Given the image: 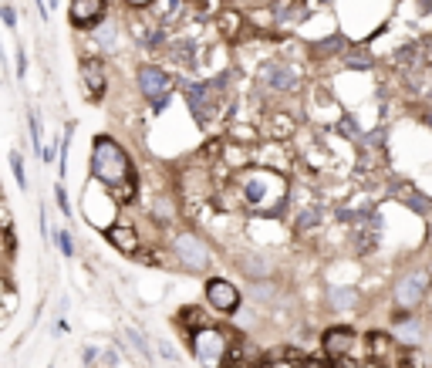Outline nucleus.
Listing matches in <instances>:
<instances>
[{"instance_id": "nucleus-16", "label": "nucleus", "mask_w": 432, "mask_h": 368, "mask_svg": "<svg viewBox=\"0 0 432 368\" xmlns=\"http://www.w3.org/2000/svg\"><path fill=\"white\" fill-rule=\"evenodd\" d=\"M125 338H128V341H132V345H136V352H139L142 358H145V362H149V348H145V338H142L139 331H136V328H125Z\"/></svg>"}, {"instance_id": "nucleus-24", "label": "nucleus", "mask_w": 432, "mask_h": 368, "mask_svg": "<svg viewBox=\"0 0 432 368\" xmlns=\"http://www.w3.org/2000/svg\"><path fill=\"white\" fill-rule=\"evenodd\" d=\"M335 47H341V34H335V37L321 41V44H318V51H321V54H335Z\"/></svg>"}, {"instance_id": "nucleus-26", "label": "nucleus", "mask_w": 432, "mask_h": 368, "mask_svg": "<svg viewBox=\"0 0 432 368\" xmlns=\"http://www.w3.org/2000/svg\"><path fill=\"white\" fill-rule=\"evenodd\" d=\"M98 41H102V44H105V47H115V28H112V24H108L105 31L98 34Z\"/></svg>"}, {"instance_id": "nucleus-17", "label": "nucleus", "mask_w": 432, "mask_h": 368, "mask_svg": "<svg viewBox=\"0 0 432 368\" xmlns=\"http://www.w3.org/2000/svg\"><path fill=\"white\" fill-rule=\"evenodd\" d=\"M11 169H14V176H17V186L28 189V176H24V159H20V153H11Z\"/></svg>"}, {"instance_id": "nucleus-31", "label": "nucleus", "mask_w": 432, "mask_h": 368, "mask_svg": "<svg viewBox=\"0 0 432 368\" xmlns=\"http://www.w3.org/2000/svg\"><path fill=\"white\" fill-rule=\"evenodd\" d=\"M426 125H429V129H432V115H426Z\"/></svg>"}, {"instance_id": "nucleus-6", "label": "nucleus", "mask_w": 432, "mask_h": 368, "mask_svg": "<svg viewBox=\"0 0 432 368\" xmlns=\"http://www.w3.org/2000/svg\"><path fill=\"white\" fill-rule=\"evenodd\" d=\"M432 284V274L426 271V267H419V271H409V274L402 277L399 284H395V304L399 307H416L422 297H426V291H429Z\"/></svg>"}, {"instance_id": "nucleus-22", "label": "nucleus", "mask_w": 432, "mask_h": 368, "mask_svg": "<svg viewBox=\"0 0 432 368\" xmlns=\"http://www.w3.org/2000/svg\"><path fill=\"white\" fill-rule=\"evenodd\" d=\"M28 122H31V138H34V149H37V153H44V149H41V125H37V115H34V112H28Z\"/></svg>"}, {"instance_id": "nucleus-29", "label": "nucleus", "mask_w": 432, "mask_h": 368, "mask_svg": "<svg viewBox=\"0 0 432 368\" xmlns=\"http://www.w3.org/2000/svg\"><path fill=\"white\" fill-rule=\"evenodd\" d=\"M24 68H28V61H24V47H17V78H24Z\"/></svg>"}, {"instance_id": "nucleus-28", "label": "nucleus", "mask_w": 432, "mask_h": 368, "mask_svg": "<svg viewBox=\"0 0 432 368\" xmlns=\"http://www.w3.org/2000/svg\"><path fill=\"white\" fill-rule=\"evenodd\" d=\"M54 196H58V206H61V213H68V196H64L61 186H54Z\"/></svg>"}, {"instance_id": "nucleus-7", "label": "nucleus", "mask_w": 432, "mask_h": 368, "mask_svg": "<svg viewBox=\"0 0 432 368\" xmlns=\"http://www.w3.org/2000/svg\"><path fill=\"white\" fill-rule=\"evenodd\" d=\"M176 257L183 263L186 271H206V263H210V250L203 247L200 237H193V233H179L176 237Z\"/></svg>"}, {"instance_id": "nucleus-32", "label": "nucleus", "mask_w": 432, "mask_h": 368, "mask_svg": "<svg viewBox=\"0 0 432 368\" xmlns=\"http://www.w3.org/2000/svg\"><path fill=\"white\" fill-rule=\"evenodd\" d=\"M419 4H422V7H429V4H432V0H419Z\"/></svg>"}, {"instance_id": "nucleus-21", "label": "nucleus", "mask_w": 432, "mask_h": 368, "mask_svg": "<svg viewBox=\"0 0 432 368\" xmlns=\"http://www.w3.org/2000/svg\"><path fill=\"white\" fill-rule=\"evenodd\" d=\"M368 345L375 355H385L388 352V335H368Z\"/></svg>"}, {"instance_id": "nucleus-3", "label": "nucleus", "mask_w": 432, "mask_h": 368, "mask_svg": "<svg viewBox=\"0 0 432 368\" xmlns=\"http://www.w3.org/2000/svg\"><path fill=\"white\" fill-rule=\"evenodd\" d=\"M220 88H223V78L220 81H196V85H189L186 88V105H189V112L196 115V122L210 125L220 115Z\"/></svg>"}, {"instance_id": "nucleus-15", "label": "nucleus", "mask_w": 432, "mask_h": 368, "mask_svg": "<svg viewBox=\"0 0 432 368\" xmlns=\"http://www.w3.org/2000/svg\"><path fill=\"white\" fill-rule=\"evenodd\" d=\"M399 200H402V203H409V206H412L416 213H429V210H432V203H429V200H422L416 189H409V183H405V189H399Z\"/></svg>"}, {"instance_id": "nucleus-2", "label": "nucleus", "mask_w": 432, "mask_h": 368, "mask_svg": "<svg viewBox=\"0 0 432 368\" xmlns=\"http://www.w3.org/2000/svg\"><path fill=\"white\" fill-rule=\"evenodd\" d=\"M236 189L244 206L257 216H277L287 203V183L280 172H270V169H247L236 179Z\"/></svg>"}, {"instance_id": "nucleus-8", "label": "nucleus", "mask_w": 432, "mask_h": 368, "mask_svg": "<svg viewBox=\"0 0 432 368\" xmlns=\"http://www.w3.org/2000/svg\"><path fill=\"white\" fill-rule=\"evenodd\" d=\"M206 301H210L216 311H223V314H233V311L240 307V291L233 287L230 280H223V277H213V280H206Z\"/></svg>"}, {"instance_id": "nucleus-18", "label": "nucleus", "mask_w": 432, "mask_h": 368, "mask_svg": "<svg viewBox=\"0 0 432 368\" xmlns=\"http://www.w3.org/2000/svg\"><path fill=\"white\" fill-rule=\"evenodd\" d=\"M371 54H365V51H352L348 54V68H371Z\"/></svg>"}, {"instance_id": "nucleus-19", "label": "nucleus", "mask_w": 432, "mask_h": 368, "mask_svg": "<svg viewBox=\"0 0 432 368\" xmlns=\"http://www.w3.org/2000/svg\"><path fill=\"white\" fill-rule=\"evenodd\" d=\"M331 304H335V307L355 304V291H331Z\"/></svg>"}, {"instance_id": "nucleus-20", "label": "nucleus", "mask_w": 432, "mask_h": 368, "mask_svg": "<svg viewBox=\"0 0 432 368\" xmlns=\"http://www.w3.org/2000/svg\"><path fill=\"white\" fill-rule=\"evenodd\" d=\"M399 335L409 338V341H419V324H412V318H405V321H399Z\"/></svg>"}, {"instance_id": "nucleus-4", "label": "nucleus", "mask_w": 432, "mask_h": 368, "mask_svg": "<svg viewBox=\"0 0 432 368\" xmlns=\"http://www.w3.org/2000/svg\"><path fill=\"white\" fill-rule=\"evenodd\" d=\"M193 352H196V362L203 368H223V358H227V338L216 328H196L193 331Z\"/></svg>"}, {"instance_id": "nucleus-12", "label": "nucleus", "mask_w": 432, "mask_h": 368, "mask_svg": "<svg viewBox=\"0 0 432 368\" xmlns=\"http://www.w3.org/2000/svg\"><path fill=\"white\" fill-rule=\"evenodd\" d=\"M263 81H267L270 88H277V92H294V88L301 85L297 71L287 68V64H267V68H263Z\"/></svg>"}, {"instance_id": "nucleus-5", "label": "nucleus", "mask_w": 432, "mask_h": 368, "mask_svg": "<svg viewBox=\"0 0 432 368\" xmlns=\"http://www.w3.org/2000/svg\"><path fill=\"white\" fill-rule=\"evenodd\" d=\"M136 78H139V88L142 95L152 102L155 112H162V108L169 105V95H172V78L162 71V68H155V64H142L139 71H136Z\"/></svg>"}, {"instance_id": "nucleus-1", "label": "nucleus", "mask_w": 432, "mask_h": 368, "mask_svg": "<svg viewBox=\"0 0 432 368\" xmlns=\"http://www.w3.org/2000/svg\"><path fill=\"white\" fill-rule=\"evenodd\" d=\"M92 172L98 183H105L119 200H132L136 196V172H132V159L115 138L98 136L92 149Z\"/></svg>"}, {"instance_id": "nucleus-10", "label": "nucleus", "mask_w": 432, "mask_h": 368, "mask_svg": "<svg viewBox=\"0 0 432 368\" xmlns=\"http://www.w3.org/2000/svg\"><path fill=\"white\" fill-rule=\"evenodd\" d=\"M81 81H85V88H88V98L98 102L102 95H105V64L102 58H88V61H81Z\"/></svg>"}, {"instance_id": "nucleus-13", "label": "nucleus", "mask_w": 432, "mask_h": 368, "mask_svg": "<svg viewBox=\"0 0 432 368\" xmlns=\"http://www.w3.org/2000/svg\"><path fill=\"white\" fill-rule=\"evenodd\" d=\"M240 271L247 277H253V280H260V277L270 274V263L263 257H257V254H240Z\"/></svg>"}, {"instance_id": "nucleus-11", "label": "nucleus", "mask_w": 432, "mask_h": 368, "mask_svg": "<svg viewBox=\"0 0 432 368\" xmlns=\"http://www.w3.org/2000/svg\"><path fill=\"white\" fill-rule=\"evenodd\" d=\"M352 345H355V331L352 328H328L324 331V352L331 358H344L352 352Z\"/></svg>"}, {"instance_id": "nucleus-25", "label": "nucleus", "mask_w": 432, "mask_h": 368, "mask_svg": "<svg viewBox=\"0 0 432 368\" xmlns=\"http://www.w3.org/2000/svg\"><path fill=\"white\" fill-rule=\"evenodd\" d=\"M0 14H4V24H7L11 31H14V28H17V14H14V7H11V4H4V11H0Z\"/></svg>"}, {"instance_id": "nucleus-9", "label": "nucleus", "mask_w": 432, "mask_h": 368, "mask_svg": "<svg viewBox=\"0 0 432 368\" xmlns=\"http://www.w3.org/2000/svg\"><path fill=\"white\" fill-rule=\"evenodd\" d=\"M105 14V0H71V24L75 28H95Z\"/></svg>"}, {"instance_id": "nucleus-23", "label": "nucleus", "mask_w": 432, "mask_h": 368, "mask_svg": "<svg viewBox=\"0 0 432 368\" xmlns=\"http://www.w3.org/2000/svg\"><path fill=\"white\" fill-rule=\"evenodd\" d=\"M58 247H61V254L64 257H71V254H75V244H71V233H58Z\"/></svg>"}, {"instance_id": "nucleus-27", "label": "nucleus", "mask_w": 432, "mask_h": 368, "mask_svg": "<svg viewBox=\"0 0 432 368\" xmlns=\"http://www.w3.org/2000/svg\"><path fill=\"white\" fill-rule=\"evenodd\" d=\"M267 368H301V365H297V362H291V358H274Z\"/></svg>"}, {"instance_id": "nucleus-30", "label": "nucleus", "mask_w": 432, "mask_h": 368, "mask_svg": "<svg viewBox=\"0 0 432 368\" xmlns=\"http://www.w3.org/2000/svg\"><path fill=\"white\" fill-rule=\"evenodd\" d=\"M331 368H361V365L348 362V358H331Z\"/></svg>"}, {"instance_id": "nucleus-14", "label": "nucleus", "mask_w": 432, "mask_h": 368, "mask_svg": "<svg viewBox=\"0 0 432 368\" xmlns=\"http://www.w3.org/2000/svg\"><path fill=\"white\" fill-rule=\"evenodd\" d=\"M108 240L119 247V250H125V254H136V247H139L132 227H112V230H108Z\"/></svg>"}]
</instances>
